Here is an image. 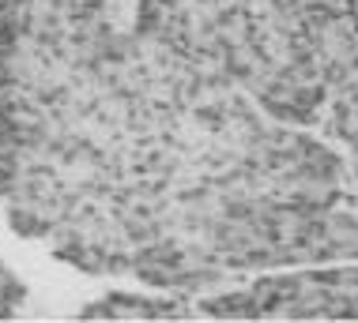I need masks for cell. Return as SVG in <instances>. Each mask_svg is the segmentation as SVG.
I'll use <instances>...</instances> for the list:
<instances>
[{
	"label": "cell",
	"instance_id": "6da1fadb",
	"mask_svg": "<svg viewBox=\"0 0 358 323\" xmlns=\"http://www.w3.org/2000/svg\"><path fill=\"white\" fill-rule=\"evenodd\" d=\"M91 320H358V271L264 275L249 286L204 297H136L110 293L87 305Z\"/></svg>",
	"mask_w": 358,
	"mask_h": 323
},
{
	"label": "cell",
	"instance_id": "7a4b0ae2",
	"mask_svg": "<svg viewBox=\"0 0 358 323\" xmlns=\"http://www.w3.org/2000/svg\"><path fill=\"white\" fill-rule=\"evenodd\" d=\"M27 301V290H23V282H15L12 278V271L0 263V320H8V316H15V308Z\"/></svg>",
	"mask_w": 358,
	"mask_h": 323
}]
</instances>
